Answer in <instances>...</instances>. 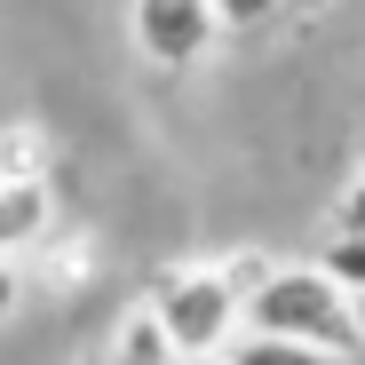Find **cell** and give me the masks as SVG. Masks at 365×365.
<instances>
[{
    "mask_svg": "<svg viewBox=\"0 0 365 365\" xmlns=\"http://www.w3.org/2000/svg\"><path fill=\"white\" fill-rule=\"evenodd\" d=\"M349 326H357V349H365V294H349Z\"/></svg>",
    "mask_w": 365,
    "mask_h": 365,
    "instance_id": "cell-11",
    "label": "cell"
},
{
    "mask_svg": "<svg viewBox=\"0 0 365 365\" xmlns=\"http://www.w3.org/2000/svg\"><path fill=\"white\" fill-rule=\"evenodd\" d=\"M128 40L151 72H199L222 40V24L207 0H128Z\"/></svg>",
    "mask_w": 365,
    "mask_h": 365,
    "instance_id": "cell-3",
    "label": "cell"
},
{
    "mask_svg": "<svg viewBox=\"0 0 365 365\" xmlns=\"http://www.w3.org/2000/svg\"><path fill=\"white\" fill-rule=\"evenodd\" d=\"M222 357H230V365H341V357H326V349H310V341H278V334H230Z\"/></svg>",
    "mask_w": 365,
    "mask_h": 365,
    "instance_id": "cell-6",
    "label": "cell"
},
{
    "mask_svg": "<svg viewBox=\"0 0 365 365\" xmlns=\"http://www.w3.org/2000/svg\"><path fill=\"white\" fill-rule=\"evenodd\" d=\"M262 255H215V262H175L151 278L143 310L159 318V334L175 341V357H215L238 334V294L255 286Z\"/></svg>",
    "mask_w": 365,
    "mask_h": 365,
    "instance_id": "cell-2",
    "label": "cell"
},
{
    "mask_svg": "<svg viewBox=\"0 0 365 365\" xmlns=\"http://www.w3.org/2000/svg\"><path fill=\"white\" fill-rule=\"evenodd\" d=\"M16 302H24V270L0 255V326H9V310H16Z\"/></svg>",
    "mask_w": 365,
    "mask_h": 365,
    "instance_id": "cell-9",
    "label": "cell"
},
{
    "mask_svg": "<svg viewBox=\"0 0 365 365\" xmlns=\"http://www.w3.org/2000/svg\"><path fill=\"white\" fill-rule=\"evenodd\" d=\"M175 365H230V357H222V349H215V357H175Z\"/></svg>",
    "mask_w": 365,
    "mask_h": 365,
    "instance_id": "cell-12",
    "label": "cell"
},
{
    "mask_svg": "<svg viewBox=\"0 0 365 365\" xmlns=\"http://www.w3.org/2000/svg\"><path fill=\"white\" fill-rule=\"evenodd\" d=\"M48 222H56L48 182H0V255H9V262H16L24 247H40Z\"/></svg>",
    "mask_w": 365,
    "mask_h": 365,
    "instance_id": "cell-4",
    "label": "cell"
},
{
    "mask_svg": "<svg viewBox=\"0 0 365 365\" xmlns=\"http://www.w3.org/2000/svg\"><path fill=\"white\" fill-rule=\"evenodd\" d=\"M103 365H175V341L159 334V318L143 310H119V326H111V349H103Z\"/></svg>",
    "mask_w": 365,
    "mask_h": 365,
    "instance_id": "cell-5",
    "label": "cell"
},
{
    "mask_svg": "<svg viewBox=\"0 0 365 365\" xmlns=\"http://www.w3.org/2000/svg\"><path fill=\"white\" fill-rule=\"evenodd\" d=\"M207 9H215L222 32H255V24H270V16H286V0H207Z\"/></svg>",
    "mask_w": 365,
    "mask_h": 365,
    "instance_id": "cell-8",
    "label": "cell"
},
{
    "mask_svg": "<svg viewBox=\"0 0 365 365\" xmlns=\"http://www.w3.org/2000/svg\"><path fill=\"white\" fill-rule=\"evenodd\" d=\"M0 182H9V175H0Z\"/></svg>",
    "mask_w": 365,
    "mask_h": 365,
    "instance_id": "cell-13",
    "label": "cell"
},
{
    "mask_svg": "<svg viewBox=\"0 0 365 365\" xmlns=\"http://www.w3.org/2000/svg\"><path fill=\"white\" fill-rule=\"evenodd\" d=\"M238 334H278V341H310L326 357H357V326H349V294L318 270V262H262L255 286L238 294Z\"/></svg>",
    "mask_w": 365,
    "mask_h": 365,
    "instance_id": "cell-1",
    "label": "cell"
},
{
    "mask_svg": "<svg viewBox=\"0 0 365 365\" xmlns=\"http://www.w3.org/2000/svg\"><path fill=\"white\" fill-rule=\"evenodd\" d=\"M310 262H318V270H326V278H334L341 294H365V230L334 222V230H326V247H318Z\"/></svg>",
    "mask_w": 365,
    "mask_h": 365,
    "instance_id": "cell-7",
    "label": "cell"
},
{
    "mask_svg": "<svg viewBox=\"0 0 365 365\" xmlns=\"http://www.w3.org/2000/svg\"><path fill=\"white\" fill-rule=\"evenodd\" d=\"M341 222H349V230H365V167H357V182H349V199H341Z\"/></svg>",
    "mask_w": 365,
    "mask_h": 365,
    "instance_id": "cell-10",
    "label": "cell"
}]
</instances>
